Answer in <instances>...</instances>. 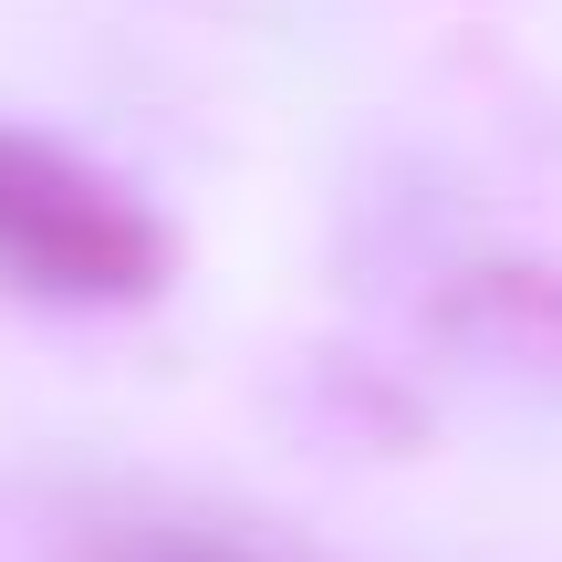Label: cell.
Here are the masks:
<instances>
[{
  "label": "cell",
  "instance_id": "1",
  "mask_svg": "<svg viewBox=\"0 0 562 562\" xmlns=\"http://www.w3.org/2000/svg\"><path fill=\"white\" fill-rule=\"evenodd\" d=\"M0 281L42 302H146L167 281V229L125 178L42 136H0Z\"/></svg>",
  "mask_w": 562,
  "mask_h": 562
}]
</instances>
